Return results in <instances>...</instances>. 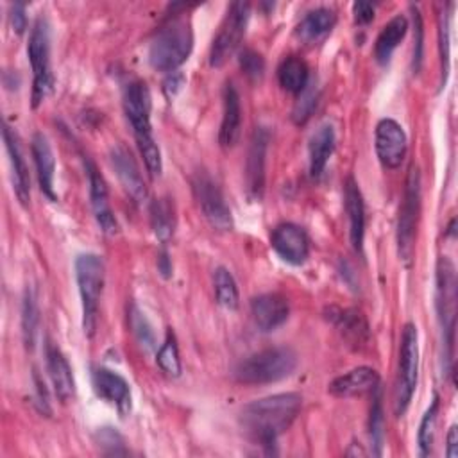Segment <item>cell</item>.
<instances>
[{"mask_svg":"<svg viewBox=\"0 0 458 458\" xmlns=\"http://www.w3.org/2000/svg\"><path fill=\"white\" fill-rule=\"evenodd\" d=\"M45 356L54 392L61 403H68L75 395V379L72 374V367L61 349L52 342L47 344Z\"/></svg>","mask_w":458,"mask_h":458,"instance_id":"cell-20","label":"cell"},{"mask_svg":"<svg viewBox=\"0 0 458 458\" xmlns=\"http://www.w3.org/2000/svg\"><path fill=\"white\" fill-rule=\"evenodd\" d=\"M38 324H39V311H38L36 297H34V292L27 288L23 295V304H21V333H23V342L27 349H32L36 344Z\"/></svg>","mask_w":458,"mask_h":458,"instance_id":"cell-34","label":"cell"},{"mask_svg":"<svg viewBox=\"0 0 458 458\" xmlns=\"http://www.w3.org/2000/svg\"><path fill=\"white\" fill-rule=\"evenodd\" d=\"M157 268H159V272H161L163 277H170V276H172V263H170V259H168L166 250H161V254H159V258H157Z\"/></svg>","mask_w":458,"mask_h":458,"instance_id":"cell-46","label":"cell"},{"mask_svg":"<svg viewBox=\"0 0 458 458\" xmlns=\"http://www.w3.org/2000/svg\"><path fill=\"white\" fill-rule=\"evenodd\" d=\"M336 23V14L329 7H317L310 11L295 29V34L304 43H317L331 32Z\"/></svg>","mask_w":458,"mask_h":458,"instance_id":"cell-26","label":"cell"},{"mask_svg":"<svg viewBox=\"0 0 458 458\" xmlns=\"http://www.w3.org/2000/svg\"><path fill=\"white\" fill-rule=\"evenodd\" d=\"M419 372V335L417 327L408 322L401 333L399 345V365L395 377V395H394V413L403 417L411 403Z\"/></svg>","mask_w":458,"mask_h":458,"instance_id":"cell-8","label":"cell"},{"mask_svg":"<svg viewBox=\"0 0 458 458\" xmlns=\"http://www.w3.org/2000/svg\"><path fill=\"white\" fill-rule=\"evenodd\" d=\"M295 367L297 354L290 347H268L242 360L233 374L243 385H267L288 377Z\"/></svg>","mask_w":458,"mask_h":458,"instance_id":"cell-5","label":"cell"},{"mask_svg":"<svg viewBox=\"0 0 458 458\" xmlns=\"http://www.w3.org/2000/svg\"><path fill=\"white\" fill-rule=\"evenodd\" d=\"M191 190L193 195L206 216V220L216 231H229L233 229V216L231 209L225 204L220 186L216 181L204 170H199L191 177Z\"/></svg>","mask_w":458,"mask_h":458,"instance_id":"cell-11","label":"cell"},{"mask_svg":"<svg viewBox=\"0 0 458 458\" xmlns=\"http://www.w3.org/2000/svg\"><path fill=\"white\" fill-rule=\"evenodd\" d=\"M27 54L32 68V107H38L54 88V75L50 68V25L39 16L30 30Z\"/></svg>","mask_w":458,"mask_h":458,"instance_id":"cell-7","label":"cell"},{"mask_svg":"<svg viewBox=\"0 0 458 458\" xmlns=\"http://www.w3.org/2000/svg\"><path fill=\"white\" fill-rule=\"evenodd\" d=\"M84 166H86V174H88L89 200H91V209H93L95 220H97L102 233L116 234L118 233V222H116V218L113 215V209L109 206L106 181H104L102 174L98 172V168L95 166V163L89 157L84 159Z\"/></svg>","mask_w":458,"mask_h":458,"instance_id":"cell-14","label":"cell"},{"mask_svg":"<svg viewBox=\"0 0 458 458\" xmlns=\"http://www.w3.org/2000/svg\"><path fill=\"white\" fill-rule=\"evenodd\" d=\"M30 152L34 157L36 165V174H38V182L41 191L50 199L57 200L55 190H54V172H55V159L52 147L43 132H36L30 140Z\"/></svg>","mask_w":458,"mask_h":458,"instance_id":"cell-24","label":"cell"},{"mask_svg":"<svg viewBox=\"0 0 458 458\" xmlns=\"http://www.w3.org/2000/svg\"><path fill=\"white\" fill-rule=\"evenodd\" d=\"M317 98H318L317 84L310 81L308 86L299 93V100L295 102V107L292 111V118H293V122L297 125L304 123L311 116V113H313V109L317 106Z\"/></svg>","mask_w":458,"mask_h":458,"instance_id":"cell-36","label":"cell"},{"mask_svg":"<svg viewBox=\"0 0 458 458\" xmlns=\"http://www.w3.org/2000/svg\"><path fill=\"white\" fill-rule=\"evenodd\" d=\"M11 25H13V30L18 32V34H23L25 29H27V14H25V4H14L11 7Z\"/></svg>","mask_w":458,"mask_h":458,"instance_id":"cell-43","label":"cell"},{"mask_svg":"<svg viewBox=\"0 0 458 458\" xmlns=\"http://www.w3.org/2000/svg\"><path fill=\"white\" fill-rule=\"evenodd\" d=\"M333 150H335V129H333L331 123H322L311 134L310 147H308V152H310V175L313 179H318L324 174L326 165H327Z\"/></svg>","mask_w":458,"mask_h":458,"instance_id":"cell-25","label":"cell"},{"mask_svg":"<svg viewBox=\"0 0 458 458\" xmlns=\"http://www.w3.org/2000/svg\"><path fill=\"white\" fill-rule=\"evenodd\" d=\"M156 361L165 374H168L172 377H177L181 374L179 349H177V342H175V336L172 331L166 333V338L156 354Z\"/></svg>","mask_w":458,"mask_h":458,"instance_id":"cell-35","label":"cell"},{"mask_svg":"<svg viewBox=\"0 0 458 458\" xmlns=\"http://www.w3.org/2000/svg\"><path fill=\"white\" fill-rule=\"evenodd\" d=\"M344 199H345V211L349 216L351 245L356 252L361 254L363 238H365V204L354 177H347L344 186Z\"/></svg>","mask_w":458,"mask_h":458,"instance_id":"cell-23","label":"cell"},{"mask_svg":"<svg viewBox=\"0 0 458 458\" xmlns=\"http://www.w3.org/2000/svg\"><path fill=\"white\" fill-rule=\"evenodd\" d=\"M411 14H413V59H411V68L417 73L422 64V52H424V27H422V16L420 11L411 5Z\"/></svg>","mask_w":458,"mask_h":458,"instance_id":"cell-41","label":"cell"},{"mask_svg":"<svg viewBox=\"0 0 458 458\" xmlns=\"http://www.w3.org/2000/svg\"><path fill=\"white\" fill-rule=\"evenodd\" d=\"M374 147L377 159L385 168H397L406 156L408 150V140L406 132L392 118H383L376 125V138H374Z\"/></svg>","mask_w":458,"mask_h":458,"instance_id":"cell-12","label":"cell"},{"mask_svg":"<svg viewBox=\"0 0 458 458\" xmlns=\"http://www.w3.org/2000/svg\"><path fill=\"white\" fill-rule=\"evenodd\" d=\"M123 111L132 127L140 154L145 161L148 175L154 179L161 174V152L150 125V91L140 79H132L123 86Z\"/></svg>","mask_w":458,"mask_h":458,"instance_id":"cell-2","label":"cell"},{"mask_svg":"<svg viewBox=\"0 0 458 458\" xmlns=\"http://www.w3.org/2000/svg\"><path fill=\"white\" fill-rule=\"evenodd\" d=\"M352 16L358 25H367L374 18V4L370 2H354L352 4Z\"/></svg>","mask_w":458,"mask_h":458,"instance_id":"cell-42","label":"cell"},{"mask_svg":"<svg viewBox=\"0 0 458 458\" xmlns=\"http://www.w3.org/2000/svg\"><path fill=\"white\" fill-rule=\"evenodd\" d=\"M91 383L95 394L102 401L116 406V410L122 415H125L131 410V388L129 383L118 372H113L106 367H97L93 369Z\"/></svg>","mask_w":458,"mask_h":458,"instance_id":"cell-16","label":"cell"},{"mask_svg":"<svg viewBox=\"0 0 458 458\" xmlns=\"http://www.w3.org/2000/svg\"><path fill=\"white\" fill-rule=\"evenodd\" d=\"M238 63H240V68L243 70V73L256 81V79H261L263 77V72H265V59L261 57V54H258L256 50L252 48H243L240 52V57H238Z\"/></svg>","mask_w":458,"mask_h":458,"instance_id":"cell-40","label":"cell"},{"mask_svg":"<svg viewBox=\"0 0 458 458\" xmlns=\"http://www.w3.org/2000/svg\"><path fill=\"white\" fill-rule=\"evenodd\" d=\"M193 32L188 20L175 16L168 20L152 38L148 63L157 72H175L191 54Z\"/></svg>","mask_w":458,"mask_h":458,"instance_id":"cell-3","label":"cell"},{"mask_svg":"<svg viewBox=\"0 0 458 458\" xmlns=\"http://www.w3.org/2000/svg\"><path fill=\"white\" fill-rule=\"evenodd\" d=\"M224 100V113H222V123L218 131V141L224 148H231L236 145L240 132H242V104L238 89L233 82H225L222 91Z\"/></svg>","mask_w":458,"mask_h":458,"instance_id":"cell-21","label":"cell"},{"mask_svg":"<svg viewBox=\"0 0 458 458\" xmlns=\"http://www.w3.org/2000/svg\"><path fill=\"white\" fill-rule=\"evenodd\" d=\"M182 84H184V75L179 73V72H172V73L165 79V82H163V91H165V95H166L168 98H174V97L181 91Z\"/></svg>","mask_w":458,"mask_h":458,"instance_id":"cell-44","label":"cell"},{"mask_svg":"<svg viewBox=\"0 0 458 458\" xmlns=\"http://www.w3.org/2000/svg\"><path fill=\"white\" fill-rule=\"evenodd\" d=\"M106 268L104 261L97 254H81L75 259V279L82 306V329L88 336H93L98 318V304L104 290Z\"/></svg>","mask_w":458,"mask_h":458,"instance_id":"cell-6","label":"cell"},{"mask_svg":"<svg viewBox=\"0 0 458 458\" xmlns=\"http://www.w3.org/2000/svg\"><path fill=\"white\" fill-rule=\"evenodd\" d=\"M438 408H440V399L438 395L433 397L429 408L424 411L419 431H417V447H419V456H428L433 447V438H435V428H437V417H438Z\"/></svg>","mask_w":458,"mask_h":458,"instance_id":"cell-33","label":"cell"},{"mask_svg":"<svg viewBox=\"0 0 458 458\" xmlns=\"http://www.w3.org/2000/svg\"><path fill=\"white\" fill-rule=\"evenodd\" d=\"M2 134H4V143H5V150L9 156V163H11L14 193H16L18 200L23 206H27V202L30 199V177H29V168H27V163H25V157L21 152L20 138L7 123H4Z\"/></svg>","mask_w":458,"mask_h":458,"instance_id":"cell-19","label":"cell"},{"mask_svg":"<svg viewBox=\"0 0 458 458\" xmlns=\"http://www.w3.org/2000/svg\"><path fill=\"white\" fill-rule=\"evenodd\" d=\"M408 29V21L404 16L397 14L394 16L379 32L376 45H374V57L379 64H386L394 54V50L399 47L403 41L404 34Z\"/></svg>","mask_w":458,"mask_h":458,"instance_id":"cell-28","label":"cell"},{"mask_svg":"<svg viewBox=\"0 0 458 458\" xmlns=\"http://www.w3.org/2000/svg\"><path fill=\"white\" fill-rule=\"evenodd\" d=\"M277 79L283 89L299 95L310 82L308 64L297 55H288L277 68Z\"/></svg>","mask_w":458,"mask_h":458,"instance_id":"cell-29","label":"cell"},{"mask_svg":"<svg viewBox=\"0 0 458 458\" xmlns=\"http://www.w3.org/2000/svg\"><path fill=\"white\" fill-rule=\"evenodd\" d=\"M129 326H131V329H132L136 340H138L145 349L154 347V342H156L154 331H152L148 320L145 318V315H143L134 304H131V308H129Z\"/></svg>","mask_w":458,"mask_h":458,"instance_id":"cell-37","label":"cell"},{"mask_svg":"<svg viewBox=\"0 0 458 458\" xmlns=\"http://www.w3.org/2000/svg\"><path fill=\"white\" fill-rule=\"evenodd\" d=\"M109 161L125 191L136 202H143L147 199V186L132 154L123 145H114L109 152Z\"/></svg>","mask_w":458,"mask_h":458,"instance_id":"cell-17","label":"cell"},{"mask_svg":"<svg viewBox=\"0 0 458 458\" xmlns=\"http://www.w3.org/2000/svg\"><path fill=\"white\" fill-rule=\"evenodd\" d=\"M445 454L449 458H456L458 456V428L453 424L447 431V447H445Z\"/></svg>","mask_w":458,"mask_h":458,"instance_id":"cell-45","label":"cell"},{"mask_svg":"<svg viewBox=\"0 0 458 458\" xmlns=\"http://www.w3.org/2000/svg\"><path fill=\"white\" fill-rule=\"evenodd\" d=\"M150 225L156 238L166 243L175 229V211L170 199H156L150 204Z\"/></svg>","mask_w":458,"mask_h":458,"instance_id":"cell-30","label":"cell"},{"mask_svg":"<svg viewBox=\"0 0 458 458\" xmlns=\"http://www.w3.org/2000/svg\"><path fill=\"white\" fill-rule=\"evenodd\" d=\"M270 245L276 254L290 265H302L310 256V240L306 231L292 222L274 227L270 233Z\"/></svg>","mask_w":458,"mask_h":458,"instance_id":"cell-13","label":"cell"},{"mask_svg":"<svg viewBox=\"0 0 458 458\" xmlns=\"http://www.w3.org/2000/svg\"><path fill=\"white\" fill-rule=\"evenodd\" d=\"M270 132L267 127H256L250 138L249 152H247V168H245V182L250 199L259 200L265 188V156L268 147Z\"/></svg>","mask_w":458,"mask_h":458,"instance_id":"cell-15","label":"cell"},{"mask_svg":"<svg viewBox=\"0 0 458 458\" xmlns=\"http://www.w3.org/2000/svg\"><path fill=\"white\" fill-rule=\"evenodd\" d=\"M302 406V397L295 392H284L252 401L242 410V426L265 453H276V442L292 422L297 419Z\"/></svg>","mask_w":458,"mask_h":458,"instance_id":"cell-1","label":"cell"},{"mask_svg":"<svg viewBox=\"0 0 458 458\" xmlns=\"http://www.w3.org/2000/svg\"><path fill=\"white\" fill-rule=\"evenodd\" d=\"M438 47H440V66H442V77L440 86L445 84L447 73H449V13L442 11L438 16Z\"/></svg>","mask_w":458,"mask_h":458,"instance_id":"cell-38","label":"cell"},{"mask_svg":"<svg viewBox=\"0 0 458 458\" xmlns=\"http://www.w3.org/2000/svg\"><path fill=\"white\" fill-rule=\"evenodd\" d=\"M369 435H370L372 454L381 456L383 454V445H385V415H383L379 386H376L372 390V406H370V417H369Z\"/></svg>","mask_w":458,"mask_h":458,"instance_id":"cell-31","label":"cell"},{"mask_svg":"<svg viewBox=\"0 0 458 458\" xmlns=\"http://www.w3.org/2000/svg\"><path fill=\"white\" fill-rule=\"evenodd\" d=\"M249 14H250V7L247 2H233L229 5L227 14L209 50V64L213 68L222 66L238 50L242 38L245 36Z\"/></svg>","mask_w":458,"mask_h":458,"instance_id":"cell-10","label":"cell"},{"mask_svg":"<svg viewBox=\"0 0 458 458\" xmlns=\"http://www.w3.org/2000/svg\"><path fill=\"white\" fill-rule=\"evenodd\" d=\"M420 213V172L415 165L410 166L406 182H404V195L399 208L397 218V254L399 259L408 267L413 258L415 249V233H417V220Z\"/></svg>","mask_w":458,"mask_h":458,"instance_id":"cell-9","label":"cell"},{"mask_svg":"<svg viewBox=\"0 0 458 458\" xmlns=\"http://www.w3.org/2000/svg\"><path fill=\"white\" fill-rule=\"evenodd\" d=\"M435 308L442 335L444 367L447 374H453V352H454V326H456V272L447 256H440L437 261V288Z\"/></svg>","mask_w":458,"mask_h":458,"instance_id":"cell-4","label":"cell"},{"mask_svg":"<svg viewBox=\"0 0 458 458\" xmlns=\"http://www.w3.org/2000/svg\"><path fill=\"white\" fill-rule=\"evenodd\" d=\"M95 438L106 454H127V449L123 445L125 440L114 428H100Z\"/></svg>","mask_w":458,"mask_h":458,"instance_id":"cell-39","label":"cell"},{"mask_svg":"<svg viewBox=\"0 0 458 458\" xmlns=\"http://www.w3.org/2000/svg\"><path fill=\"white\" fill-rule=\"evenodd\" d=\"M379 386V374L372 367H356L329 383V394L335 397H356Z\"/></svg>","mask_w":458,"mask_h":458,"instance_id":"cell-22","label":"cell"},{"mask_svg":"<svg viewBox=\"0 0 458 458\" xmlns=\"http://www.w3.org/2000/svg\"><path fill=\"white\" fill-rule=\"evenodd\" d=\"M329 318L340 329L342 336L349 342V345H354L358 349V347L367 344V340H369V326H367V320L361 315V311H358L354 308L335 310V313L331 311Z\"/></svg>","mask_w":458,"mask_h":458,"instance_id":"cell-27","label":"cell"},{"mask_svg":"<svg viewBox=\"0 0 458 458\" xmlns=\"http://www.w3.org/2000/svg\"><path fill=\"white\" fill-rule=\"evenodd\" d=\"M213 284H215L216 302L227 310H236L240 304V295H238V286L233 274L224 267L215 268Z\"/></svg>","mask_w":458,"mask_h":458,"instance_id":"cell-32","label":"cell"},{"mask_svg":"<svg viewBox=\"0 0 458 458\" xmlns=\"http://www.w3.org/2000/svg\"><path fill=\"white\" fill-rule=\"evenodd\" d=\"M250 313L259 331L268 333L277 329L288 320L290 304L279 293H263L250 301Z\"/></svg>","mask_w":458,"mask_h":458,"instance_id":"cell-18","label":"cell"}]
</instances>
